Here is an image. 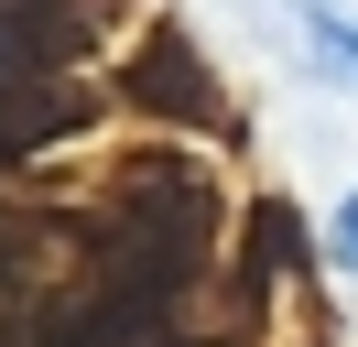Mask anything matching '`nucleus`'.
<instances>
[{
	"mask_svg": "<svg viewBox=\"0 0 358 347\" xmlns=\"http://www.w3.org/2000/svg\"><path fill=\"white\" fill-rule=\"evenodd\" d=\"M304 43H315V65H326V76H358V33L336 11H304Z\"/></svg>",
	"mask_w": 358,
	"mask_h": 347,
	"instance_id": "nucleus-1",
	"label": "nucleus"
},
{
	"mask_svg": "<svg viewBox=\"0 0 358 347\" xmlns=\"http://www.w3.org/2000/svg\"><path fill=\"white\" fill-rule=\"evenodd\" d=\"M326 250H336V260H348V271H358V195H348V206L326 217Z\"/></svg>",
	"mask_w": 358,
	"mask_h": 347,
	"instance_id": "nucleus-2",
	"label": "nucleus"
}]
</instances>
